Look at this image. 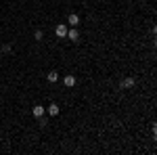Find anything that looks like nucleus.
I'll return each instance as SVG.
<instances>
[{
  "mask_svg": "<svg viewBox=\"0 0 157 155\" xmlns=\"http://www.w3.org/2000/svg\"><path fill=\"white\" fill-rule=\"evenodd\" d=\"M67 23L76 27V25H78V23H80V17H78V15H76V13H71V15H69V19H67Z\"/></svg>",
  "mask_w": 157,
  "mask_h": 155,
  "instance_id": "2",
  "label": "nucleus"
},
{
  "mask_svg": "<svg viewBox=\"0 0 157 155\" xmlns=\"http://www.w3.org/2000/svg\"><path fill=\"white\" fill-rule=\"evenodd\" d=\"M121 86H124V88H132V86H134V78H126V80L121 82Z\"/></svg>",
  "mask_w": 157,
  "mask_h": 155,
  "instance_id": "5",
  "label": "nucleus"
},
{
  "mask_svg": "<svg viewBox=\"0 0 157 155\" xmlns=\"http://www.w3.org/2000/svg\"><path fill=\"white\" fill-rule=\"evenodd\" d=\"M63 82H65V86H74V84H76V78H74V76H67Z\"/></svg>",
  "mask_w": 157,
  "mask_h": 155,
  "instance_id": "7",
  "label": "nucleus"
},
{
  "mask_svg": "<svg viewBox=\"0 0 157 155\" xmlns=\"http://www.w3.org/2000/svg\"><path fill=\"white\" fill-rule=\"evenodd\" d=\"M55 34H57L59 38H65V36H67V25H65V23L57 25V27H55Z\"/></svg>",
  "mask_w": 157,
  "mask_h": 155,
  "instance_id": "1",
  "label": "nucleus"
},
{
  "mask_svg": "<svg viewBox=\"0 0 157 155\" xmlns=\"http://www.w3.org/2000/svg\"><path fill=\"white\" fill-rule=\"evenodd\" d=\"M48 113H50V115H59V105H57V103L48 105Z\"/></svg>",
  "mask_w": 157,
  "mask_h": 155,
  "instance_id": "4",
  "label": "nucleus"
},
{
  "mask_svg": "<svg viewBox=\"0 0 157 155\" xmlns=\"http://www.w3.org/2000/svg\"><path fill=\"white\" fill-rule=\"evenodd\" d=\"M34 38H36V40H42V38H44V34H42V32H40V30H38V32L34 34Z\"/></svg>",
  "mask_w": 157,
  "mask_h": 155,
  "instance_id": "9",
  "label": "nucleus"
},
{
  "mask_svg": "<svg viewBox=\"0 0 157 155\" xmlns=\"http://www.w3.org/2000/svg\"><path fill=\"white\" fill-rule=\"evenodd\" d=\"M67 38H69V40H74V42H78V40H80L78 30H69V32H67Z\"/></svg>",
  "mask_w": 157,
  "mask_h": 155,
  "instance_id": "3",
  "label": "nucleus"
},
{
  "mask_svg": "<svg viewBox=\"0 0 157 155\" xmlns=\"http://www.w3.org/2000/svg\"><path fill=\"white\" fill-rule=\"evenodd\" d=\"M46 78H48V82H57V80H59V74H57V71H50Z\"/></svg>",
  "mask_w": 157,
  "mask_h": 155,
  "instance_id": "8",
  "label": "nucleus"
},
{
  "mask_svg": "<svg viewBox=\"0 0 157 155\" xmlns=\"http://www.w3.org/2000/svg\"><path fill=\"white\" fill-rule=\"evenodd\" d=\"M34 115H36V117L44 115V107H42V105H36V107H34Z\"/></svg>",
  "mask_w": 157,
  "mask_h": 155,
  "instance_id": "6",
  "label": "nucleus"
}]
</instances>
